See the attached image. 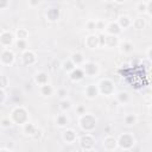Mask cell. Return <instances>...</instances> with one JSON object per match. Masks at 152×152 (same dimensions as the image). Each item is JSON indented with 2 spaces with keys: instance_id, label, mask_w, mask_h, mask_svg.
Here are the masks:
<instances>
[{
  "instance_id": "cell-28",
  "label": "cell",
  "mask_w": 152,
  "mask_h": 152,
  "mask_svg": "<svg viewBox=\"0 0 152 152\" xmlns=\"http://www.w3.org/2000/svg\"><path fill=\"white\" fill-rule=\"evenodd\" d=\"M71 108V101L68 100V99H64V100H61L59 102V109L62 112H66Z\"/></svg>"
},
{
  "instance_id": "cell-4",
  "label": "cell",
  "mask_w": 152,
  "mask_h": 152,
  "mask_svg": "<svg viewBox=\"0 0 152 152\" xmlns=\"http://www.w3.org/2000/svg\"><path fill=\"white\" fill-rule=\"evenodd\" d=\"M118 145L122 150H129L134 145V137L131 133H122L118 138Z\"/></svg>"
},
{
  "instance_id": "cell-6",
  "label": "cell",
  "mask_w": 152,
  "mask_h": 152,
  "mask_svg": "<svg viewBox=\"0 0 152 152\" xmlns=\"http://www.w3.org/2000/svg\"><path fill=\"white\" fill-rule=\"evenodd\" d=\"M14 62V53L10 49H2L0 53V63L2 65H12Z\"/></svg>"
},
{
  "instance_id": "cell-2",
  "label": "cell",
  "mask_w": 152,
  "mask_h": 152,
  "mask_svg": "<svg viewBox=\"0 0 152 152\" xmlns=\"http://www.w3.org/2000/svg\"><path fill=\"white\" fill-rule=\"evenodd\" d=\"M96 122H97V121H96V118H95L93 114H88V113L81 115V116H80V120H78L80 127H81L84 132H87V133H89V132H91V131L95 129Z\"/></svg>"
},
{
  "instance_id": "cell-46",
  "label": "cell",
  "mask_w": 152,
  "mask_h": 152,
  "mask_svg": "<svg viewBox=\"0 0 152 152\" xmlns=\"http://www.w3.org/2000/svg\"><path fill=\"white\" fill-rule=\"evenodd\" d=\"M150 84H151V87H152V76H151V80H150Z\"/></svg>"
},
{
  "instance_id": "cell-32",
  "label": "cell",
  "mask_w": 152,
  "mask_h": 152,
  "mask_svg": "<svg viewBox=\"0 0 152 152\" xmlns=\"http://www.w3.org/2000/svg\"><path fill=\"white\" fill-rule=\"evenodd\" d=\"M15 46L17 49L21 50V51H26L27 50V42L24 39H17L15 40Z\"/></svg>"
},
{
  "instance_id": "cell-30",
  "label": "cell",
  "mask_w": 152,
  "mask_h": 152,
  "mask_svg": "<svg viewBox=\"0 0 152 152\" xmlns=\"http://www.w3.org/2000/svg\"><path fill=\"white\" fill-rule=\"evenodd\" d=\"M124 121H125V124L128 125V126L134 125V124L137 122V115H135V114H132V113H131V114H127V115L125 116Z\"/></svg>"
},
{
  "instance_id": "cell-44",
  "label": "cell",
  "mask_w": 152,
  "mask_h": 152,
  "mask_svg": "<svg viewBox=\"0 0 152 152\" xmlns=\"http://www.w3.org/2000/svg\"><path fill=\"white\" fill-rule=\"evenodd\" d=\"M39 4H40L39 0H38V1H32V0L28 1V5H31V6H36V5H39Z\"/></svg>"
},
{
  "instance_id": "cell-38",
  "label": "cell",
  "mask_w": 152,
  "mask_h": 152,
  "mask_svg": "<svg viewBox=\"0 0 152 152\" xmlns=\"http://www.w3.org/2000/svg\"><path fill=\"white\" fill-rule=\"evenodd\" d=\"M99 42H100V46H104L106 45V34L104 33H100L99 34Z\"/></svg>"
},
{
  "instance_id": "cell-39",
  "label": "cell",
  "mask_w": 152,
  "mask_h": 152,
  "mask_svg": "<svg viewBox=\"0 0 152 152\" xmlns=\"http://www.w3.org/2000/svg\"><path fill=\"white\" fill-rule=\"evenodd\" d=\"M66 90L65 89H59L58 90V96L62 99V100H64V99H66Z\"/></svg>"
},
{
  "instance_id": "cell-1",
  "label": "cell",
  "mask_w": 152,
  "mask_h": 152,
  "mask_svg": "<svg viewBox=\"0 0 152 152\" xmlns=\"http://www.w3.org/2000/svg\"><path fill=\"white\" fill-rule=\"evenodd\" d=\"M10 118H11L13 124H17V125H20V126H24L25 124L28 122V113L21 106H17L15 108H13L12 112H11Z\"/></svg>"
},
{
  "instance_id": "cell-20",
  "label": "cell",
  "mask_w": 152,
  "mask_h": 152,
  "mask_svg": "<svg viewBox=\"0 0 152 152\" xmlns=\"http://www.w3.org/2000/svg\"><path fill=\"white\" fill-rule=\"evenodd\" d=\"M63 140L68 144H72L76 140V133L72 129H65L63 132Z\"/></svg>"
},
{
  "instance_id": "cell-41",
  "label": "cell",
  "mask_w": 152,
  "mask_h": 152,
  "mask_svg": "<svg viewBox=\"0 0 152 152\" xmlns=\"http://www.w3.org/2000/svg\"><path fill=\"white\" fill-rule=\"evenodd\" d=\"M8 5H10V1L8 0H1L0 1V10H5Z\"/></svg>"
},
{
  "instance_id": "cell-45",
  "label": "cell",
  "mask_w": 152,
  "mask_h": 152,
  "mask_svg": "<svg viewBox=\"0 0 152 152\" xmlns=\"http://www.w3.org/2000/svg\"><path fill=\"white\" fill-rule=\"evenodd\" d=\"M0 152H11L10 150H7V148H1L0 150Z\"/></svg>"
},
{
  "instance_id": "cell-47",
  "label": "cell",
  "mask_w": 152,
  "mask_h": 152,
  "mask_svg": "<svg viewBox=\"0 0 152 152\" xmlns=\"http://www.w3.org/2000/svg\"><path fill=\"white\" fill-rule=\"evenodd\" d=\"M151 113H152V106H151Z\"/></svg>"
},
{
  "instance_id": "cell-23",
  "label": "cell",
  "mask_w": 152,
  "mask_h": 152,
  "mask_svg": "<svg viewBox=\"0 0 152 152\" xmlns=\"http://www.w3.org/2000/svg\"><path fill=\"white\" fill-rule=\"evenodd\" d=\"M62 68H63L64 71H66V72L70 74V72H71L72 70H75L77 66H76V65L72 63V61L69 58V59H66V61H64V62L62 63Z\"/></svg>"
},
{
  "instance_id": "cell-9",
  "label": "cell",
  "mask_w": 152,
  "mask_h": 152,
  "mask_svg": "<svg viewBox=\"0 0 152 152\" xmlns=\"http://www.w3.org/2000/svg\"><path fill=\"white\" fill-rule=\"evenodd\" d=\"M13 43V34L10 31H2L0 34V44L4 49H8L7 46H11Z\"/></svg>"
},
{
  "instance_id": "cell-18",
  "label": "cell",
  "mask_w": 152,
  "mask_h": 152,
  "mask_svg": "<svg viewBox=\"0 0 152 152\" xmlns=\"http://www.w3.org/2000/svg\"><path fill=\"white\" fill-rule=\"evenodd\" d=\"M37 131H38V128H37L36 125H33L32 122H27V124H25V125L23 126V132H24V134H26V135H32V137H34L36 133H37Z\"/></svg>"
},
{
  "instance_id": "cell-42",
  "label": "cell",
  "mask_w": 152,
  "mask_h": 152,
  "mask_svg": "<svg viewBox=\"0 0 152 152\" xmlns=\"http://www.w3.org/2000/svg\"><path fill=\"white\" fill-rule=\"evenodd\" d=\"M76 110H77V113L80 114V116H81V115H83V114H86V108H84L83 106L77 107V109H76Z\"/></svg>"
},
{
  "instance_id": "cell-34",
  "label": "cell",
  "mask_w": 152,
  "mask_h": 152,
  "mask_svg": "<svg viewBox=\"0 0 152 152\" xmlns=\"http://www.w3.org/2000/svg\"><path fill=\"white\" fill-rule=\"evenodd\" d=\"M8 86V80L6 77L5 74L0 75V89H6V87Z\"/></svg>"
},
{
  "instance_id": "cell-10",
  "label": "cell",
  "mask_w": 152,
  "mask_h": 152,
  "mask_svg": "<svg viewBox=\"0 0 152 152\" xmlns=\"http://www.w3.org/2000/svg\"><path fill=\"white\" fill-rule=\"evenodd\" d=\"M21 58H23V62H24L25 65H32V64H34L36 61H37L36 53H34L33 51H31V50L24 51L23 55H21Z\"/></svg>"
},
{
  "instance_id": "cell-17",
  "label": "cell",
  "mask_w": 152,
  "mask_h": 152,
  "mask_svg": "<svg viewBox=\"0 0 152 152\" xmlns=\"http://www.w3.org/2000/svg\"><path fill=\"white\" fill-rule=\"evenodd\" d=\"M118 24H119V26L121 27V28H128L129 26H132V19L128 17V15H120V17H118Z\"/></svg>"
},
{
  "instance_id": "cell-3",
  "label": "cell",
  "mask_w": 152,
  "mask_h": 152,
  "mask_svg": "<svg viewBox=\"0 0 152 152\" xmlns=\"http://www.w3.org/2000/svg\"><path fill=\"white\" fill-rule=\"evenodd\" d=\"M97 87H99L100 93L103 94V95H107V96L114 94V91H115L114 82H113L112 80H109V78H103V80H101V81L99 82Z\"/></svg>"
},
{
  "instance_id": "cell-15",
  "label": "cell",
  "mask_w": 152,
  "mask_h": 152,
  "mask_svg": "<svg viewBox=\"0 0 152 152\" xmlns=\"http://www.w3.org/2000/svg\"><path fill=\"white\" fill-rule=\"evenodd\" d=\"M34 82L37 84H39V86L48 84V82H49V75H48V72H45V71H38L34 75Z\"/></svg>"
},
{
  "instance_id": "cell-24",
  "label": "cell",
  "mask_w": 152,
  "mask_h": 152,
  "mask_svg": "<svg viewBox=\"0 0 152 152\" xmlns=\"http://www.w3.org/2000/svg\"><path fill=\"white\" fill-rule=\"evenodd\" d=\"M56 124H57L59 127H64V126H66V125H68V118H66V115H65L64 113L58 114L57 118H56Z\"/></svg>"
},
{
  "instance_id": "cell-19",
  "label": "cell",
  "mask_w": 152,
  "mask_h": 152,
  "mask_svg": "<svg viewBox=\"0 0 152 152\" xmlns=\"http://www.w3.org/2000/svg\"><path fill=\"white\" fill-rule=\"evenodd\" d=\"M70 59L72 61V63L76 65V66H82L86 62H84V57L81 52H74L70 57Z\"/></svg>"
},
{
  "instance_id": "cell-5",
  "label": "cell",
  "mask_w": 152,
  "mask_h": 152,
  "mask_svg": "<svg viewBox=\"0 0 152 152\" xmlns=\"http://www.w3.org/2000/svg\"><path fill=\"white\" fill-rule=\"evenodd\" d=\"M80 146L84 151H91L95 146V139L93 138L91 134H84L80 139Z\"/></svg>"
},
{
  "instance_id": "cell-7",
  "label": "cell",
  "mask_w": 152,
  "mask_h": 152,
  "mask_svg": "<svg viewBox=\"0 0 152 152\" xmlns=\"http://www.w3.org/2000/svg\"><path fill=\"white\" fill-rule=\"evenodd\" d=\"M82 70L84 71L86 76H95L99 72V65L94 62H86L82 65Z\"/></svg>"
},
{
  "instance_id": "cell-43",
  "label": "cell",
  "mask_w": 152,
  "mask_h": 152,
  "mask_svg": "<svg viewBox=\"0 0 152 152\" xmlns=\"http://www.w3.org/2000/svg\"><path fill=\"white\" fill-rule=\"evenodd\" d=\"M147 57H148V59L152 62V46L147 50Z\"/></svg>"
},
{
  "instance_id": "cell-37",
  "label": "cell",
  "mask_w": 152,
  "mask_h": 152,
  "mask_svg": "<svg viewBox=\"0 0 152 152\" xmlns=\"http://www.w3.org/2000/svg\"><path fill=\"white\" fill-rule=\"evenodd\" d=\"M0 95H1V97H0V104H4L5 103V100L7 97L6 89H0Z\"/></svg>"
},
{
  "instance_id": "cell-36",
  "label": "cell",
  "mask_w": 152,
  "mask_h": 152,
  "mask_svg": "<svg viewBox=\"0 0 152 152\" xmlns=\"http://www.w3.org/2000/svg\"><path fill=\"white\" fill-rule=\"evenodd\" d=\"M87 30H89V31H94V30H96V21H94V20H89V21L87 23Z\"/></svg>"
},
{
  "instance_id": "cell-26",
  "label": "cell",
  "mask_w": 152,
  "mask_h": 152,
  "mask_svg": "<svg viewBox=\"0 0 152 152\" xmlns=\"http://www.w3.org/2000/svg\"><path fill=\"white\" fill-rule=\"evenodd\" d=\"M116 99L120 103H127L129 101V95L127 91H120V93H118Z\"/></svg>"
},
{
  "instance_id": "cell-31",
  "label": "cell",
  "mask_w": 152,
  "mask_h": 152,
  "mask_svg": "<svg viewBox=\"0 0 152 152\" xmlns=\"http://www.w3.org/2000/svg\"><path fill=\"white\" fill-rule=\"evenodd\" d=\"M121 51L125 52V53H129L133 51V44L129 43V42H124L121 44Z\"/></svg>"
},
{
  "instance_id": "cell-8",
  "label": "cell",
  "mask_w": 152,
  "mask_h": 152,
  "mask_svg": "<svg viewBox=\"0 0 152 152\" xmlns=\"http://www.w3.org/2000/svg\"><path fill=\"white\" fill-rule=\"evenodd\" d=\"M122 28L119 26L118 21H110L109 24L106 25V28H104V32L106 34H110V36H119L121 33Z\"/></svg>"
},
{
  "instance_id": "cell-35",
  "label": "cell",
  "mask_w": 152,
  "mask_h": 152,
  "mask_svg": "<svg viewBox=\"0 0 152 152\" xmlns=\"http://www.w3.org/2000/svg\"><path fill=\"white\" fill-rule=\"evenodd\" d=\"M96 28L101 32V33H103L104 32V28H106V25H104V23L102 21V20H99V21H96Z\"/></svg>"
},
{
  "instance_id": "cell-22",
  "label": "cell",
  "mask_w": 152,
  "mask_h": 152,
  "mask_svg": "<svg viewBox=\"0 0 152 152\" xmlns=\"http://www.w3.org/2000/svg\"><path fill=\"white\" fill-rule=\"evenodd\" d=\"M106 34V33H104ZM119 44V37L118 36H110V34H106V46L113 48Z\"/></svg>"
},
{
  "instance_id": "cell-27",
  "label": "cell",
  "mask_w": 152,
  "mask_h": 152,
  "mask_svg": "<svg viewBox=\"0 0 152 152\" xmlns=\"http://www.w3.org/2000/svg\"><path fill=\"white\" fill-rule=\"evenodd\" d=\"M135 10H137V12L138 13H146V10H147V1H139V2H137V5H135Z\"/></svg>"
},
{
  "instance_id": "cell-16",
  "label": "cell",
  "mask_w": 152,
  "mask_h": 152,
  "mask_svg": "<svg viewBox=\"0 0 152 152\" xmlns=\"http://www.w3.org/2000/svg\"><path fill=\"white\" fill-rule=\"evenodd\" d=\"M84 76H86V74H84V71L82 70V68H76L75 70H72V71L69 74L70 80L74 81V82H78V81L83 80Z\"/></svg>"
},
{
  "instance_id": "cell-33",
  "label": "cell",
  "mask_w": 152,
  "mask_h": 152,
  "mask_svg": "<svg viewBox=\"0 0 152 152\" xmlns=\"http://www.w3.org/2000/svg\"><path fill=\"white\" fill-rule=\"evenodd\" d=\"M12 120H11V118H2L1 119V122H0V126L2 127V128H10L11 126H12Z\"/></svg>"
},
{
  "instance_id": "cell-14",
  "label": "cell",
  "mask_w": 152,
  "mask_h": 152,
  "mask_svg": "<svg viewBox=\"0 0 152 152\" xmlns=\"http://www.w3.org/2000/svg\"><path fill=\"white\" fill-rule=\"evenodd\" d=\"M84 93H86V96H87L88 99L93 100V99H95V97L100 94V90H99V87H97V86H95V84H89V86L86 87Z\"/></svg>"
},
{
  "instance_id": "cell-12",
  "label": "cell",
  "mask_w": 152,
  "mask_h": 152,
  "mask_svg": "<svg viewBox=\"0 0 152 152\" xmlns=\"http://www.w3.org/2000/svg\"><path fill=\"white\" fill-rule=\"evenodd\" d=\"M118 146H119V145H118V139H115L114 137L108 135V137H106V138L103 139V147H104V150H107V151H113V150H115Z\"/></svg>"
},
{
  "instance_id": "cell-25",
  "label": "cell",
  "mask_w": 152,
  "mask_h": 152,
  "mask_svg": "<svg viewBox=\"0 0 152 152\" xmlns=\"http://www.w3.org/2000/svg\"><path fill=\"white\" fill-rule=\"evenodd\" d=\"M53 93V88L48 83V84H44V86H40V94L43 96H50L52 95Z\"/></svg>"
},
{
  "instance_id": "cell-29",
  "label": "cell",
  "mask_w": 152,
  "mask_h": 152,
  "mask_svg": "<svg viewBox=\"0 0 152 152\" xmlns=\"http://www.w3.org/2000/svg\"><path fill=\"white\" fill-rule=\"evenodd\" d=\"M15 36H17V39L26 40V38L28 37V31L26 28H18L17 32H15Z\"/></svg>"
},
{
  "instance_id": "cell-21",
  "label": "cell",
  "mask_w": 152,
  "mask_h": 152,
  "mask_svg": "<svg viewBox=\"0 0 152 152\" xmlns=\"http://www.w3.org/2000/svg\"><path fill=\"white\" fill-rule=\"evenodd\" d=\"M132 26H133L135 30H142V28H145V26H146V20H145L142 17H137L135 19H133Z\"/></svg>"
},
{
  "instance_id": "cell-40",
  "label": "cell",
  "mask_w": 152,
  "mask_h": 152,
  "mask_svg": "<svg viewBox=\"0 0 152 152\" xmlns=\"http://www.w3.org/2000/svg\"><path fill=\"white\" fill-rule=\"evenodd\" d=\"M146 13H147L150 17H152V0L147 1V10H146Z\"/></svg>"
},
{
  "instance_id": "cell-11",
  "label": "cell",
  "mask_w": 152,
  "mask_h": 152,
  "mask_svg": "<svg viewBox=\"0 0 152 152\" xmlns=\"http://www.w3.org/2000/svg\"><path fill=\"white\" fill-rule=\"evenodd\" d=\"M86 46L89 48V49H95V48L100 46L99 34L90 33L89 36H87V37H86Z\"/></svg>"
},
{
  "instance_id": "cell-13",
  "label": "cell",
  "mask_w": 152,
  "mask_h": 152,
  "mask_svg": "<svg viewBox=\"0 0 152 152\" xmlns=\"http://www.w3.org/2000/svg\"><path fill=\"white\" fill-rule=\"evenodd\" d=\"M61 17V11L58 7H50L46 11V18L50 21H57Z\"/></svg>"
}]
</instances>
